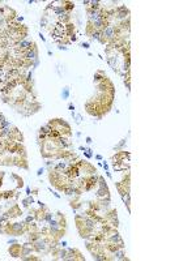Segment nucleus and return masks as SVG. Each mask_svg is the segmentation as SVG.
I'll list each match as a JSON object with an SVG mask.
<instances>
[{
  "mask_svg": "<svg viewBox=\"0 0 196 261\" xmlns=\"http://www.w3.org/2000/svg\"><path fill=\"white\" fill-rule=\"evenodd\" d=\"M89 46H90V44H89L88 42H82V43H81V47H82V48H85V50H88V48H89Z\"/></svg>",
  "mask_w": 196,
  "mask_h": 261,
  "instance_id": "nucleus-25",
  "label": "nucleus"
},
{
  "mask_svg": "<svg viewBox=\"0 0 196 261\" xmlns=\"http://www.w3.org/2000/svg\"><path fill=\"white\" fill-rule=\"evenodd\" d=\"M71 208L73 209V210H76V209H78V208H81V201L78 200V197L77 199H75V200H72L71 201Z\"/></svg>",
  "mask_w": 196,
  "mask_h": 261,
  "instance_id": "nucleus-14",
  "label": "nucleus"
},
{
  "mask_svg": "<svg viewBox=\"0 0 196 261\" xmlns=\"http://www.w3.org/2000/svg\"><path fill=\"white\" fill-rule=\"evenodd\" d=\"M102 166H103V168H105L106 171H109V164H107L106 162H105V163H102Z\"/></svg>",
  "mask_w": 196,
  "mask_h": 261,
  "instance_id": "nucleus-35",
  "label": "nucleus"
},
{
  "mask_svg": "<svg viewBox=\"0 0 196 261\" xmlns=\"http://www.w3.org/2000/svg\"><path fill=\"white\" fill-rule=\"evenodd\" d=\"M77 41V37H76V34H72V35H69V42H76Z\"/></svg>",
  "mask_w": 196,
  "mask_h": 261,
  "instance_id": "nucleus-22",
  "label": "nucleus"
},
{
  "mask_svg": "<svg viewBox=\"0 0 196 261\" xmlns=\"http://www.w3.org/2000/svg\"><path fill=\"white\" fill-rule=\"evenodd\" d=\"M52 218H54V214H52V213H50V212H46V213H45V215H43V222H47V223H48V222H50Z\"/></svg>",
  "mask_w": 196,
  "mask_h": 261,
  "instance_id": "nucleus-16",
  "label": "nucleus"
},
{
  "mask_svg": "<svg viewBox=\"0 0 196 261\" xmlns=\"http://www.w3.org/2000/svg\"><path fill=\"white\" fill-rule=\"evenodd\" d=\"M62 5L65 9V12H68V13H71V11L75 8V3H72V2H62Z\"/></svg>",
  "mask_w": 196,
  "mask_h": 261,
  "instance_id": "nucleus-8",
  "label": "nucleus"
},
{
  "mask_svg": "<svg viewBox=\"0 0 196 261\" xmlns=\"http://www.w3.org/2000/svg\"><path fill=\"white\" fill-rule=\"evenodd\" d=\"M35 221V217H34V214L32 215V214H29L25 219H24V222H25V225H29V223H32V222H34Z\"/></svg>",
  "mask_w": 196,
  "mask_h": 261,
  "instance_id": "nucleus-18",
  "label": "nucleus"
},
{
  "mask_svg": "<svg viewBox=\"0 0 196 261\" xmlns=\"http://www.w3.org/2000/svg\"><path fill=\"white\" fill-rule=\"evenodd\" d=\"M68 97H69V88L65 86V88L63 89V92H62V98L63 99H68Z\"/></svg>",
  "mask_w": 196,
  "mask_h": 261,
  "instance_id": "nucleus-17",
  "label": "nucleus"
},
{
  "mask_svg": "<svg viewBox=\"0 0 196 261\" xmlns=\"http://www.w3.org/2000/svg\"><path fill=\"white\" fill-rule=\"evenodd\" d=\"M46 166H47V168H48V170H52V168H54V166H55V162H54V161H51V159H48V161H46Z\"/></svg>",
  "mask_w": 196,
  "mask_h": 261,
  "instance_id": "nucleus-20",
  "label": "nucleus"
},
{
  "mask_svg": "<svg viewBox=\"0 0 196 261\" xmlns=\"http://www.w3.org/2000/svg\"><path fill=\"white\" fill-rule=\"evenodd\" d=\"M54 13L59 17V16H62V15H64V13H68V12H65V9L63 8V5H55L54 7Z\"/></svg>",
  "mask_w": 196,
  "mask_h": 261,
  "instance_id": "nucleus-11",
  "label": "nucleus"
},
{
  "mask_svg": "<svg viewBox=\"0 0 196 261\" xmlns=\"http://www.w3.org/2000/svg\"><path fill=\"white\" fill-rule=\"evenodd\" d=\"M106 60H107V63L110 64V67H111L114 71H117V72H118V69H117V58L110 55V56H107V58H106Z\"/></svg>",
  "mask_w": 196,
  "mask_h": 261,
  "instance_id": "nucleus-9",
  "label": "nucleus"
},
{
  "mask_svg": "<svg viewBox=\"0 0 196 261\" xmlns=\"http://www.w3.org/2000/svg\"><path fill=\"white\" fill-rule=\"evenodd\" d=\"M101 4H102L101 2H94V0H91V2H90V8H89V11H100V9L102 8Z\"/></svg>",
  "mask_w": 196,
  "mask_h": 261,
  "instance_id": "nucleus-10",
  "label": "nucleus"
},
{
  "mask_svg": "<svg viewBox=\"0 0 196 261\" xmlns=\"http://www.w3.org/2000/svg\"><path fill=\"white\" fill-rule=\"evenodd\" d=\"M11 178H12V179H15V180L17 182V183H16V184H17V188H22V187H24V180H22V179H21L19 175H16V174H12V175H11Z\"/></svg>",
  "mask_w": 196,
  "mask_h": 261,
  "instance_id": "nucleus-12",
  "label": "nucleus"
},
{
  "mask_svg": "<svg viewBox=\"0 0 196 261\" xmlns=\"http://www.w3.org/2000/svg\"><path fill=\"white\" fill-rule=\"evenodd\" d=\"M68 109L71 110V111H75V105H72V103H69L68 105Z\"/></svg>",
  "mask_w": 196,
  "mask_h": 261,
  "instance_id": "nucleus-32",
  "label": "nucleus"
},
{
  "mask_svg": "<svg viewBox=\"0 0 196 261\" xmlns=\"http://www.w3.org/2000/svg\"><path fill=\"white\" fill-rule=\"evenodd\" d=\"M41 26H42V28H47V17H46V16L42 17V20H41Z\"/></svg>",
  "mask_w": 196,
  "mask_h": 261,
  "instance_id": "nucleus-21",
  "label": "nucleus"
},
{
  "mask_svg": "<svg viewBox=\"0 0 196 261\" xmlns=\"http://www.w3.org/2000/svg\"><path fill=\"white\" fill-rule=\"evenodd\" d=\"M106 76H105V73L102 72V71H98L97 73H94V77H93V81H94V84H100V82H102L103 81V78H105Z\"/></svg>",
  "mask_w": 196,
  "mask_h": 261,
  "instance_id": "nucleus-7",
  "label": "nucleus"
},
{
  "mask_svg": "<svg viewBox=\"0 0 196 261\" xmlns=\"http://www.w3.org/2000/svg\"><path fill=\"white\" fill-rule=\"evenodd\" d=\"M58 244H59V247H62V248H65V247H67V244H68V243H67V241H65V240H63V241H59V243H58Z\"/></svg>",
  "mask_w": 196,
  "mask_h": 261,
  "instance_id": "nucleus-23",
  "label": "nucleus"
},
{
  "mask_svg": "<svg viewBox=\"0 0 196 261\" xmlns=\"http://www.w3.org/2000/svg\"><path fill=\"white\" fill-rule=\"evenodd\" d=\"M16 21H17V22H22V21H24V17H22V16H21V17H16Z\"/></svg>",
  "mask_w": 196,
  "mask_h": 261,
  "instance_id": "nucleus-34",
  "label": "nucleus"
},
{
  "mask_svg": "<svg viewBox=\"0 0 196 261\" xmlns=\"http://www.w3.org/2000/svg\"><path fill=\"white\" fill-rule=\"evenodd\" d=\"M91 142H93V140H91V137H89V136H88V137H86V144H89V145H90V144H91Z\"/></svg>",
  "mask_w": 196,
  "mask_h": 261,
  "instance_id": "nucleus-33",
  "label": "nucleus"
},
{
  "mask_svg": "<svg viewBox=\"0 0 196 261\" xmlns=\"http://www.w3.org/2000/svg\"><path fill=\"white\" fill-rule=\"evenodd\" d=\"M84 155L88 158V159H90L91 157H93V153H89V151H84Z\"/></svg>",
  "mask_w": 196,
  "mask_h": 261,
  "instance_id": "nucleus-26",
  "label": "nucleus"
},
{
  "mask_svg": "<svg viewBox=\"0 0 196 261\" xmlns=\"http://www.w3.org/2000/svg\"><path fill=\"white\" fill-rule=\"evenodd\" d=\"M95 159H98V161H102V155H100V154H98V155H95Z\"/></svg>",
  "mask_w": 196,
  "mask_h": 261,
  "instance_id": "nucleus-38",
  "label": "nucleus"
},
{
  "mask_svg": "<svg viewBox=\"0 0 196 261\" xmlns=\"http://www.w3.org/2000/svg\"><path fill=\"white\" fill-rule=\"evenodd\" d=\"M52 195H54V196H55L56 199H60V195H59L58 192H52Z\"/></svg>",
  "mask_w": 196,
  "mask_h": 261,
  "instance_id": "nucleus-36",
  "label": "nucleus"
},
{
  "mask_svg": "<svg viewBox=\"0 0 196 261\" xmlns=\"http://www.w3.org/2000/svg\"><path fill=\"white\" fill-rule=\"evenodd\" d=\"M25 192H26V196H30V195H32V191H30V188H29V187H26Z\"/></svg>",
  "mask_w": 196,
  "mask_h": 261,
  "instance_id": "nucleus-31",
  "label": "nucleus"
},
{
  "mask_svg": "<svg viewBox=\"0 0 196 261\" xmlns=\"http://www.w3.org/2000/svg\"><path fill=\"white\" fill-rule=\"evenodd\" d=\"M4 175H5L4 172H0V188H2V186H3V178H4Z\"/></svg>",
  "mask_w": 196,
  "mask_h": 261,
  "instance_id": "nucleus-24",
  "label": "nucleus"
},
{
  "mask_svg": "<svg viewBox=\"0 0 196 261\" xmlns=\"http://www.w3.org/2000/svg\"><path fill=\"white\" fill-rule=\"evenodd\" d=\"M82 4H84V5H88V4H90V2H89V0H84Z\"/></svg>",
  "mask_w": 196,
  "mask_h": 261,
  "instance_id": "nucleus-39",
  "label": "nucleus"
},
{
  "mask_svg": "<svg viewBox=\"0 0 196 261\" xmlns=\"http://www.w3.org/2000/svg\"><path fill=\"white\" fill-rule=\"evenodd\" d=\"M30 204H34V199H33V197L28 196L26 199H24V200H22V206H24V208H28Z\"/></svg>",
  "mask_w": 196,
  "mask_h": 261,
  "instance_id": "nucleus-15",
  "label": "nucleus"
},
{
  "mask_svg": "<svg viewBox=\"0 0 196 261\" xmlns=\"http://www.w3.org/2000/svg\"><path fill=\"white\" fill-rule=\"evenodd\" d=\"M97 199H105V197H110V191L109 187H98L97 192H95Z\"/></svg>",
  "mask_w": 196,
  "mask_h": 261,
  "instance_id": "nucleus-6",
  "label": "nucleus"
},
{
  "mask_svg": "<svg viewBox=\"0 0 196 261\" xmlns=\"http://www.w3.org/2000/svg\"><path fill=\"white\" fill-rule=\"evenodd\" d=\"M9 218H15V217H19V215H21L22 214V212H21V209H20V206L17 205V204H15L7 213H5Z\"/></svg>",
  "mask_w": 196,
  "mask_h": 261,
  "instance_id": "nucleus-5",
  "label": "nucleus"
},
{
  "mask_svg": "<svg viewBox=\"0 0 196 261\" xmlns=\"http://www.w3.org/2000/svg\"><path fill=\"white\" fill-rule=\"evenodd\" d=\"M122 199H123V201H124V204H126V206H127V209H128V213H130V212H131V209H130V204H131V196H130V193L123 195Z\"/></svg>",
  "mask_w": 196,
  "mask_h": 261,
  "instance_id": "nucleus-13",
  "label": "nucleus"
},
{
  "mask_svg": "<svg viewBox=\"0 0 196 261\" xmlns=\"http://www.w3.org/2000/svg\"><path fill=\"white\" fill-rule=\"evenodd\" d=\"M75 118H76V123L80 124L81 123V115H75Z\"/></svg>",
  "mask_w": 196,
  "mask_h": 261,
  "instance_id": "nucleus-29",
  "label": "nucleus"
},
{
  "mask_svg": "<svg viewBox=\"0 0 196 261\" xmlns=\"http://www.w3.org/2000/svg\"><path fill=\"white\" fill-rule=\"evenodd\" d=\"M126 141H127L126 138H124V140H122V141H120L118 145H115V146H114V150H119V149H122V148L126 145Z\"/></svg>",
  "mask_w": 196,
  "mask_h": 261,
  "instance_id": "nucleus-19",
  "label": "nucleus"
},
{
  "mask_svg": "<svg viewBox=\"0 0 196 261\" xmlns=\"http://www.w3.org/2000/svg\"><path fill=\"white\" fill-rule=\"evenodd\" d=\"M106 175H107V178H110V179H113V175H111V172H109V171H106Z\"/></svg>",
  "mask_w": 196,
  "mask_h": 261,
  "instance_id": "nucleus-37",
  "label": "nucleus"
},
{
  "mask_svg": "<svg viewBox=\"0 0 196 261\" xmlns=\"http://www.w3.org/2000/svg\"><path fill=\"white\" fill-rule=\"evenodd\" d=\"M39 38H41V39H42V41H43V42H45V41H46V39H45V37H43V35H42V33H39Z\"/></svg>",
  "mask_w": 196,
  "mask_h": 261,
  "instance_id": "nucleus-40",
  "label": "nucleus"
},
{
  "mask_svg": "<svg viewBox=\"0 0 196 261\" xmlns=\"http://www.w3.org/2000/svg\"><path fill=\"white\" fill-rule=\"evenodd\" d=\"M22 59L25 61H29V63H33L34 60L38 59V50L34 48V50H29V51H24L22 52Z\"/></svg>",
  "mask_w": 196,
  "mask_h": 261,
  "instance_id": "nucleus-2",
  "label": "nucleus"
},
{
  "mask_svg": "<svg viewBox=\"0 0 196 261\" xmlns=\"http://www.w3.org/2000/svg\"><path fill=\"white\" fill-rule=\"evenodd\" d=\"M16 243H19L16 239H8V244H16Z\"/></svg>",
  "mask_w": 196,
  "mask_h": 261,
  "instance_id": "nucleus-30",
  "label": "nucleus"
},
{
  "mask_svg": "<svg viewBox=\"0 0 196 261\" xmlns=\"http://www.w3.org/2000/svg\"><path fill=\"white\" fill-rule=\"evenodd\" d=\"M58 48H59V50H63V51H67V50H68V47H67L65 44H59Z\"/></svg>",
  "mask_w": 196,
  "mask_h": 261,
  "instance_id": "nucleus-27",
  "label": "nucleus"
},
{
  "mask_svg": "<svg viewBox=\"0 0 196 261\" xmlns=\"http://www.w3.org/2000/svg\"><path fill=\"white\" fill-rule=\"evenodd\" d=\"M43 171H45V168H38V171H37V176H42Z\"/></svg>",
  "mask_w": 196,
  "mask_h": 261,
  "instance_id": "nucleus-28",
  "label": "nucleus"
},
{
  "mask_svg": "<svg viewBox=\"0 0 196 261\" xmlns=\"http://www.w3.org/2000/svg\"><path fill=\"white\" fill-rule=\"evenodd\" d=\"M26 232V225L25 222H16V223H11V232L9 235L13 236H20L22 234Z\"/></svg>",
  "mask_w": 196,
  "mask_h": 261,
  "instance_id": "nucleus-1",
  "label": "nucleus"
},
{
  "mask_svg": "<svg viewBox=\"0 0 196 261\" xmlns=\"http://www.w3.org/2000/svg\"><path fill=\"white\" fill-rule=\"evenodd\" d=\"M8 252H9V254H11L12 257L19 258V257H21V245H20L19 243L12 244V245L8 248Z\"/></svg>",
  "mask_w": 196,
  "mask_h": 261,
  "instance_id": "nucleus-3",
  "label": "nucleus"
},
{
  "mask_svg": "<svg viewBox=\"0 0 196 261\" xmlns=\"http://www.w3.org/2000/svg\"><path fill=\"white\" fill-rule=\"evenodd\" d=\"M111 254H113L111 260H122V261H124V260H128V257L126 256V252L123 251V248H118V249H117V251H114Z\"/></svg>",
  "mask_w": 196,
  "mask_h": 261,
  "instance_id": "nucleus-4",
  "label": "nucleus"
}]
</instances>
